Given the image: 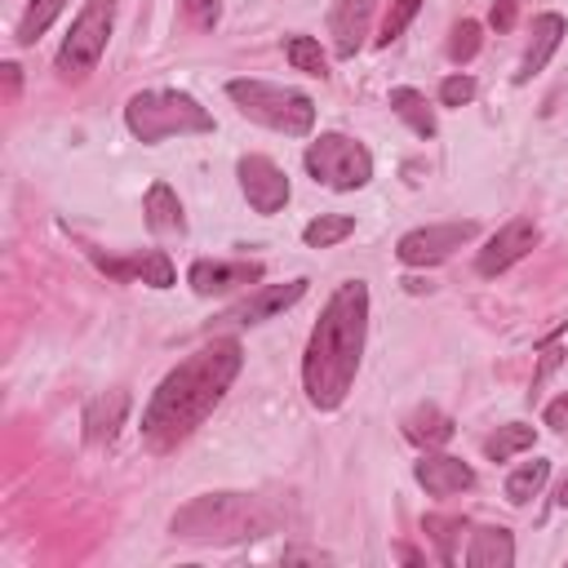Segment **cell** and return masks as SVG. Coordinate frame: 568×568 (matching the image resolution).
<instances>
[{
  "label": "cell",
  "mask_w": 568,
  "mask_h": 568,
  "mask_svg": "<svg viewBox=\"0 0 568 568\" xmlns=\"http://www.w3.org/2000/svg\"><path fill=\"white\" fill-rule=\"evenodd\" d=\"M240 364L244 346L235 337H213L209 346L191 351L178 368H169L142 408V444L151 453L178 448L222 404V395L240 377Z\"/></svg>",
  "instance_id": "obj_1"
},
{
  "label": "cell",
  "mask_w": 568,
  "mask_h": 568,
  "mask_svg": "<svg viewBox=\"0 0 568 568\" xmlns=\"http://www.w3.org/2000/svg\"><path fill=\"white\" fill-rule=\"evenodd\" d=\"M364 337H368V284L346 280L328 297L320 324L311 328L306 355H302V386L315 408L328 413L351 395L359 355H364Z\"/></svg>",
  "instance_id": "obj_2"
},
{
  "label": "cell",
  "mask_w": 568,
  "mask_h": 568,
  "mask_svg": "<svg viewBox=\"0 0 568 568\" xmlns=\"http://www.w3.org/2000/svg\"><path fill=\"white\" fill-rule=\"evenodd\" d=\"M271 528H275V506L253 493H204L169 519V532L178 541H200V546L253 541L266 537Z\"/></svg>",
  "instance_id": "obj_3"
},
{
  "label": "cell",
  "mask_w": 568,
  "mask_h": 568,
  "mask_svg": "<svg viewBox=\"0 0 568 568\" xmlns=\"http://www.w3.org/2000/svg\"><path fill=\"white\" fill-rule=\"evenodd\" d=\"M124 124L138 142L155 146L186 133H213V115L182 89H142L124 106Z\"/></svg>",
  "instance_id": "obj_4"
},
{
  "label": "cell",
  "mask_w": 568,
  "mask_h": 568,
  "mask_svg": "<svg viewBox=\"0 0 568 568\" xmlns=\"http://www.w3.org/2000/svg\"><path fill=\"white\" fill-rule=\"evenodd\" d=\"M226 98L257 124L275 129V133H288V138H302L311 133L315 124V102L297 89H284V84H266V80H231L226 84Z\"/></svg>",
  "instance_id": "obj_5"
},
{
  "label": "cell",
  "mask_w": 568,
  "mask_h": 568,
  "mask_svg": "<svg viewBox=\"0 0 568 568\" xmlns=\"http://www.w3.org/2000/svg\"><path fill=\"white\" fill-rule=\"evenodd\" d=\"M111 27H115V0H89L75 13V22H71V31H67L58 58H53L58 75L62 80H84L102 62L106 40H111Z\"/></svg>",
  "instance_id": "obj_6"
},
{
  "label": "cell",
  "mask_w": 568,
  "mask_h": 568,
  "mask_svg": "<svg viewBox=\"0 0 568 568\" xmlns=\"http://www.w3.org/2000/svg\"><path fill=\"white\" fill-rule=\"evenodd\" d=\"M306 173L328 191H359L373 178V155L346 133H320L306 146Z\"/></svg>",
  "instance_id": "obj_7"
},
{
  "label": "cell",
  "mask_w": 568,
  "mask_h": 568,
  "mask_svg": "<svg viewBox=\"0 0 568 568\" xmlns=\"http://www.w3.org/2000/svg\"><path fill=\"white\" fill-rule=\"evenodd\" d=\"M475 222L466 217V222H435V226H417V231H408V235H399V244H395V253H399V262L404 266H435V262H444L453 248H462L466 240H475Z\"/></svg>",
  "instance_id": "obj_8"
},
{
  "label": "cell",
  "mask_w": 568,
  "mask_h": 568,
  "mask_svg": "<svg viewBox=\"0 0 568 568\" xmlns=\"http://www.w3.org/2000/svg\"><path fill=\"white\" fill-rule=\"evenodd\" d=\"M240 191H244L248 209H253V213H266V217L288 204V178H284V169H280L275 160H266V155H244V160H240Z\"/></svg>",
  "instance_id": "obj_9"
},
{
  "label": "cell",
  "mask_w": 568,
  "mask_h": 568,
  "mask_svg": "<svg viewBox=\"0 0 568 568\" xmlns=\"http://www.w3.org/2000/svg\"><path fill=\"white\" fill-rule=\"evenodd\" d=\"M541 240V231H537V222H528V217H510L484 248H479V257H475V271L479 275H501L506 266H515L519 257H528L532 253V244Z\"/></svg>",
  "instance_id": "obj_10"
},
{
  "label": "cell",
  "mask_w": 568,
  "mask_h": 568,
  "mask_svg": "<svg viewBox=\"0 0 568 568\" xmlns=\"http://www.w3.org/2000/svg\"><path fill=\"white\" fill-rule=\"evenodd\" d=\"M306 284L311 280H288V284H262L257 293H248L240 306H231L226 315H217V320H226V324H262V320H275L280 311H288L293 302H302L306 297Z\"/></svg>",
  "instance_id": "obj_11"
},
{
  "label": "cell",
  "mask_w": 568,
  "mask_h": 568,
  "mask_svg": "<svg viewBox=\"0 0 568 568\" xmlns=\"http://www.w3.org/2000/svg\"><path fill=\"white\" fill-rule=\"evenodd\" d=\"M373 9L377 0H337L333 13H328V36H333V49L337 58H355L368 27H373Z\"/></svg>",
  "instance_id": "obj_12"
},
{
  "label": "cell",
  "mask_w": 568,
  "mask_h": 568,
  "mask_svg": "<svg viewBox=\"0 0 568 568\" xmlns=\"http://www.w3.org/2000/svg\"><path fill=\"white\" fill-rule=\"evenodd\" d=\"M417 484L430 493V497H453V493H466L475 488V470L462 462V457H448V453H426L417 466H413Z\"/></svg>",
  "instance_id": "obj_13"
},
{
  "label": "cell",
  "mask_w": 568,
  "mask_h": 568,
  "mask_svg": "<svg viewBox=\"0 0 568 568\" xmlns=\"http://www.w3.org/2000/svg\"><path fill=\"white\" fill-rule=\"evenodd\" d=\"M186 280H191V288L200 293V297H209V293H231V288H240V284H253V280H262V266L257 262H195L191 271H186Z\"/></svg>",
  "instance_id": "obj_14"
},
{
  "label": "cell",
  "mask_w": 568,
  "mask_h": 568,
  "mask_svg": "<svg viewBox=\"0 0 568 568\" xmlns=\"http://www.w3.org/2000/svg\"><path fill=\"white\" fill-rule=\"evenodd\" d=\"M98 266H102L111 280H142V284H151V288H169V284H173V262H169L160 248L133 253V257H98Z\"/></svg>",
  "instance_id": "obj_15"
},
{
  "label": "cell",
  "mask_w": 568,
  "mask_h": 568,
  "mask_svg": "<svg viewBox=\"0 0 568 568\" xmlns=\"http://www.w3.org/2000/svg\"><path fill=\"white\" fill-rule=\"evenodd\" d=\"M559 40H564V18H559V13L532 18V40H528V49H524V58H519L515 84H528V80L550 62V53L559 49Z\"/></svg>",
  "instance_id": "obj_16"
},
{
  "label": "cell",
  "mask_w": 568,
  "mask_h": 568,
  "mask_svg": "<svg viewBox=\"0 0 568 568\" xmlns=\"http://www.w3.org/2000/svg\"><path fill=\"white\" fill-rule=\"evenodd\" d=\"M124 413H129V395L124 390H106L98 399H89L84 408V439L89 444H111L124 426Z\"/></svg>",
  "instance_id": "obj_17"
},
{
  "label": "cell",
  "mask_w": 568,
  "mask_h": 568,
  "mask_svg": "<svg viewBox=\"0 0 568 568\" xmlns=\"http://www.w3.org/2000/svg\"><path fill=\"white\" fill-rule=\"evenodd\" d=\"M142 213H146V226L155 235H182L186 231V217H182V204L173 195L169 182H151L146 200H142Z\"/></svg>",
  "instance_id": "obj_18"
},
{
  "label": "cell",
  "mask_w": 568,
  "mask_h": 568,
  "mask_svg": "<svg viewBox=\"0 0 568 568\" xmlns=\"http://www.w3.org/2000/svg\"><path fill=\"white\" fill-rule=\"evenodd\" d=\"M466 564L470 568H510L515 564V537L506 528H475Z\"/></svg>",
  "instance_id": "obj_19"
},
{
  "label": "cell",
  "mask_w": 568,
  "mask_h": 568,
  "mask_svg": "<svg viewBox=\"0 0 568 568\" xmlns=\"http://www.w3.org/2000/svg\"><path fill=\"white\" fill-rule=\"evenodd\" d=\"M404 435H408L413 444H422V448H439V444H448V439H453V417H448V413H439L435 404L413 408V413L404 417Z\"/></svg>",
  "instance_id": "obj_20"
},
{
  "label": "cell",
  "mask_w": 568,
  "mask_h": 568,
  "mask_svg": "<svg viewBox=\"0 0 568 568\" xmlns=\"http://www.w3.org/2000/svg\"><path fill=\"white\" fill-rule=\"evenodd\" d=\"M550 479V462L546 457H532V462H519L510 475H506V501L510 506H528Z\"/></svg>",
  "instance_id": "obj_21"
},
{
  "label": "cell",
  "mask_w": 568,
  "mask_h": 568,
  "mask_svg": "<svg viewBox=\"0 0 568 568\" xmlns=\"http://www.w3.org/2000/svg\"><path fill=\"white\" fill-rule=\"evenodd\" d=\"M390 111L417 133V138H435V111H430V102L417 93V89H390Z\"/></svg>",
  "instance_id": "obj_22"
},
{
  "label": "cell",
  "mask_w": 568,
  "mask_h": 568,
  "mask_svg": "<svg viewBox=\"0 0 568 568\" xmlns=\"http://www.w3.org/2000/svg\"><path fill=\"white\" fill-rule=\"evenodd\" d=\"M351 231H355V217H346V213H320V217H311V222H306L302 240H306L311 248H328V244L346 240Z\"/></svg>",
  "instance_id": "obj_23"
},
{
  "label": "cell",
  "mask_w": 568,
  "mask_h": 568,
  "mask_svg": "<svg viewBox=\"0 0 568 568\" xmlns=\"http://www.w3.org/2000/svg\"><path fill=\"white\" fill-rule=\"evenodd\" d=\"M284 58L293 62V71H306V75H320V80L328 75V58H324L320 40H311V36H288Z\"/></svg>",
  "instance_id": "obj_24"
},
{
  "label": "cell",
  "mask_w": 568,
  "mask_h": 568,
  "mask_svg": "<svg viewBox=\"0 0 568 568\" xmlns=\"http://www.w3.org/2000/svg\"><path fill=\"white\" fill-rule=\"evenodd\" d=\"M524 448H532V426H524V422L497 426V435L484 439V453H488L493 462H506V457H515V453H524Z\"/></svg>",
  "instance_id": "obj_25"
},
{
  "label": "cell",
  "mask_w": 568,
  "mask_h": 568,
  "mask_svg": "<svg viewBox=\"0 0 568 568\" xmlns=\"http://www.w3.org/2000/svg\"><path fill=\"white\" fill-rule=\"evenodd\" d=\"M62 4L67 0H31L27 13H22V22H18V44H36L49 31V22L62 13Z\"/></svg>",
  "instance_id": "obj_26"
},
{
  "label": "cell",
  "mask_w": 568,
  "mask_h": 568,
  "mask_svg": "<svg viewBox=\"0 0 568 568\" xmlns=\"http://www.w3.org/2000/svg\"><path fill=\"white\" fill-rule=\"evenodd\" d=\"M417 9H422V0H390V13H386V22H382L377 44H382V49H386V44H395V40L404 36V27L417 18Z\"/></svg>",
  "instance_id": "obj_27"
},
{
  "label": "cell",
  "mask_w": 568,
  "mask_h": 568,
  "mask_svg": "<svg viewBox=\"0 0 568 568\" xmlns=\"http://www.w3.org/2000/svg\"><path fill=\"white\" fill-rule=\"evenodd\" d=\"M475 53H479V22H470V18H466V22H457V27H453L448 58H453V62H470Z\"/></svg>",
  "instance_id": "obj_28"
},
{
  "label": "cell",
  "mask_w": 568,
  "mask_h": 568,
  "mask_svg": "<svg viewBox=\"0 0 568 568\" xmlns=\"http://www.w3.org/2000/svg\"><path fill=\"white\" fill-rule=\"evenodd\" d=\"M435 541H439V555L444 559H453V532H462V519H444V515H426V524H422Z\"/></svg>",
  "instance_id": "obj_29"
},
{
  "label": "cell",
  "mask_w": 568,
  "mask_h": 568,
  "mask_svg": "<svg viewBox=\"0 0 568 568\" xmlns=\"http://www.w3.org/2000/svg\"><path fill=\"white\" fill-rule=\"evenodd\" d=\"M475 98V80L470 75H448L444 84H439V102L444 106H466Z\"/></svg>",
  "instance_id": "obj_30"
},
{
  "label": "cell",
  "mask_w": 568,
  "mask_h": 568,
  "mask_svg": "<svg viewBox=\"0 0 568 568\" xmlns=\"http://www.w3.org/2000/svg\"><path fill=\"white\" fill-rule=\"evenodd\" d=\"M186 13L195 18V27H204V31H209V27L217 22V13H222V9H217V0H186Z\"/></svg>",
  "instance_id": "obj_31"
},
{
  "label": "cell",
  "mask_w": 568,
  "mask_h": 568,
  "mask_svg": "<svg viewBox=\"0 0 568 568\" xmlns=\"http://www.w3.org/2000/svg\"><path fill=\"white\" fill-rule=\"evenodd\" d=\"M488 22H493L497 31H510V27H515V0H497L493 13H488Z\"/></svg>",
  "instance_id": "obj_32"
},
{
  "label": "cell",
  "mask_w": 568,
  "mask_h": 568,
  "mask_svg": "<svg viewBox=\"0 0 568 568\" xmlns=\"http://www.w3.org/2000/svg\"><path fill=\"white\" fill-rule=\"evenodd\" d=\"M559 355H564V351H559V346H546V355H541V368H537V377H532V386H541V382H546V377H550V368H555V364H559Z\"/></svg>",
  "instance_id": "obj_33"
},
{
  "label": "cell",
  "mask_w": 568,
  "mask_h": 568,
  "mask_svg": "<svg viewBox=\"0 0 568 568\" xmlns=\"http://www.w3.org/2000/svg\"><path fill=\"white\" fill-rule=\"evenodd\" d=\"M564 417H568V395H564V399H555V404L546 408V422H550V426H564Z\"/></svg>",
  "instance_id": "obj_34"
},
{
  "label": "cell",
  "mask_w": 568,
  "mask_h": 568,
  "mask_svg": "<svg viewBox=\"0 0 568 568\" xmlns=\"http://www.w3.org/2000/svg\"><path fill=\"white\" fill-rule=\"evenodd\" d=\"M0 71H4V80H9V93H13V89H18V67H13V62H4Z\"/></svg>",
  "instance_id": "obj_35"
}]
</instances>
